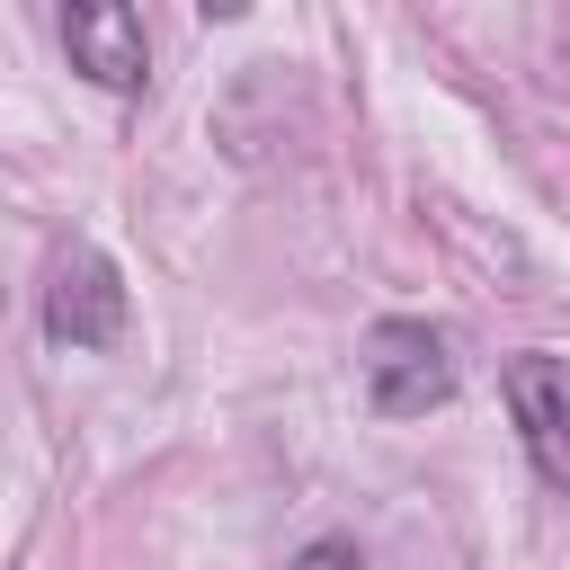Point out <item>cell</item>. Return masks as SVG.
Returning <instances> with one entry per match:
<instances>
[{
	"mask_svg": "<svg viewBox=\"0 0 570 570\" xmlns=\"http://www.w3.org/2000/svg\"><path fill=\"white\" fill-rule=\"evenodd\" d=\"M45 338L53 347H116L125 338V276L107 249H89V240L62 249V267L45 285Z\"/></svg>",
	"mask_w": 570,
	"mask_h": 570,
	"instance_id": "cell-3",
	"label": "cell"
},
{
	"mask_svg": "<svg viewBox=\"0 0 570 570\" xmlns=\"http://www.w3.org/2000/svg\"><path fill=\"white\" fill-rule=\"evenodd\" d=\"M445 392H454L445 330H428V321H374L365 330V401L383 419H428Z\"/></svg>",
	"mask_w": 570,
	"mask_h": 570,
	"instance_id": "cell-1",
	"label": "cell"
},
{
	"mask_svg": "<svg viewBox=\"0 0 570 570\" xmlns=\"http://www.w3.org/2000/svg\"><path fill=\"white\" fill-rule=\"evenodd\" d=\"M285 570H365V552H356L347 534H312V543H303Z\"/></svg>",
	"mask_w": 570,
	"mask_h": 570,
	"instance_id": "cell-5",
	"label": "cell"
},
{
	"mask_svg": "<svg viewBox=\"0 0 570 570\" xmlns=\"http://www.w3.org/2000/svg\"><path fill=\"white\" fill-rule=\"evenodd\" d=\"M499 392H508V419L525 436V463L570 499V356L525 347V356L499 365Z\"/></svg>",
	"mask_w": 570,
	"mask_h": 570,
	"instance_id": "cell-2",
	"label": "cell"
},
{
	"mask_svg": "<svg viewBox=\"0 0 570 570\" xmlns=\"http://www.w3.org/2000/svg\"><path fill=\"white\" fill-rule=\"evenodd\" d=\"M62 53L71 71H89L98 89H142L151 80V45H142V18L125 0H80L62 9Z\"/></svg>",
	"mask_w": 570,
	"mask_h": 570,
	"instance_id": "cell-4",
	"label": "cell"
}]
</instances>
